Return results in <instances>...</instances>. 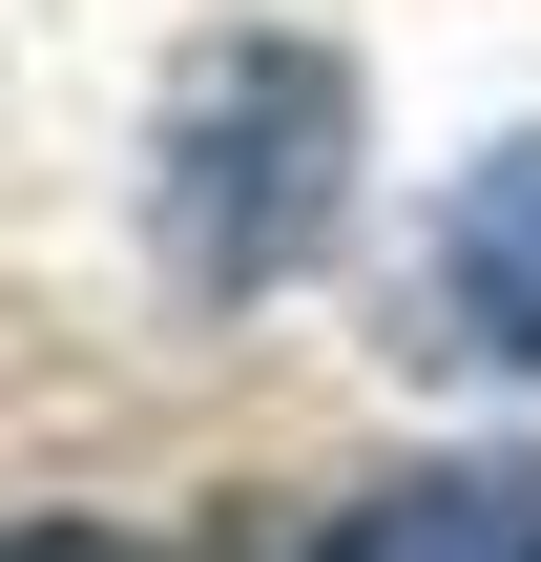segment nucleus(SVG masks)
<instances>
[{
  "label": "nucleus",
  "mask_w": 541,
  "mask_h": 562,
  "mask_svg": "<svg viewBox=\"0 0 541 562\" xmlns=\"http://www.w3.org/2000/svg\"><path fill=\"white\" fill-rule=\"evenodd\" d=\"M0 562H146V542H104V521H0Z\"/></svg>",
  "instance_id": "4"
},
{
  "label": "nucleus",
  "mask_w": 541,
  "mask_h": 562,
  "mask_svg": "<svg viewBox=\"0 0 541 562\" xmlns=\"http://www.w3.org/2000/svg\"><path fill=\"white\" fill-rule=\"evenodd\" d=\"M313 562H541V480L521 459H417V480H375Z\"/></svg>",
  "instance_id": "2"
},
{
  "label": "nucleus",
  "mask_w": 541,
  "mask_h": 562,
  "mask_svg": "<svg viewBox=\"0 0 541 562\" xmlns=\"http://www.w3.org/2000/svg\"><path fill=\"white\" fill-rule=\"evenodd\" d=\"M438 271H459V313H480L500 355H541V146H500V167L459 188V229H438Z\"/></svg>",
  "instance_id": "3"
},
{
  "label": "nucleus",
  "mask_w": 541,
  "mask_h": 562,
  "mask_svg": "<svg viewBox=\"0 0 541 562\" xmlns=\"http://www.w3.org/2000/svg\"><path fill=\"white\" fill-rule=\"evenodd\" d=\"M334 209H354V63L334 42H188V83H167V125H146V229H167V271L188 292H271V271H313L334 250Z\"/></svg>",
  "instance_id": "1"
}]
</instances>
